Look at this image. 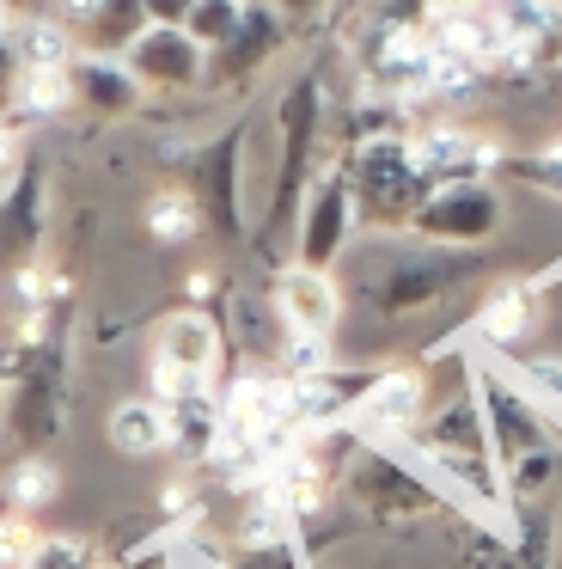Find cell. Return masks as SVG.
I'll return each instance as SVG.
<instances>
[{"label":"cell","instance_id":"6da1fadb","mask_svg":"<svg viewBox=\"0 0 562 569\" xmlns=\"http://www.w3.org/2000/svg\"><path fill=\"white\" fill-rule=\"evenodd\" d=\"M349 288L367 312L379 319H403V312H422L434 300L459 295L483 263L464 246H434L422 233H373L361 246H349Z\"/></svg>","mask_w":562,"mask_h":569},{"label":"cell","instance_id":"7a4b0ae2","mask_svg":"<svg viewBox=\"0 0 562 569\" xmlns=\"http://www.w3.org/2000/svg\"><path fill=\"white\" fill-rule=\"evenodd\" d=\"M275 129H281V153L269 166V197H263V233L257 246L269 258L293 251V227H300V209H305V190L312 178L324 172L318 166V148H324V87L318 74H300L275 104Z\"/></svg>","mask_w":562,"mask_h":569},{"label":"cell","instance_id":"3957f363","mask_svg":"<svg viewBox=\"0 0 562 569\" xmlns=\"http://www.w3.org/2000/svg\"><path fill=\"white\" fill-rule=\"evenodd\" d=\"M403 441H410L440 478L459 483L471 502H483V508L508 502V483H501V459H495V441H489V417H483V405H476V386L428 405V417L415 422Z\"/></svg>","mask_w":562,"mask_h":569},{"label":"cell","instance_id":"277c9868","mask_svg":"<svg viewBox=\"0 0 562 569\" xmlns=\"http://www.w3.org/2000/svg\"><path fill=\"white\" fill-rule=\"evenodd\" d=\"M354 184V209H361V227L373 233H410L415 209L428 202V178L410 153V136L403 129H367L354 136V148L342 153Z\"/></svg>","mask_w":562,"mask_h":569},{"label":"cell","instance_id":"5b68a950","mask_svg":"<svg viewBox=\"0 0 562 569\" xmlns=\"http://www.w3.org/2000/svg\"><path fill=\"white\" fill-rule=\"evenodd\" d=\"M342 490H349V502H354V520H367V527H415V520L440 515L434 483H428L415 466H398V459H391L385 447H373V441L354 447Z\"/></svg>","mask_w":562,"mask_h":569},{"label":"cell","instance_id":"8992f818","mask_svg":"<svg viewBox=\"0 0 562 569\" xmlns=\"http://www.w3.org/2000/svg\"><path fill=\"white\" fill-rule=\"evenodd\" d=\"M227 343L232 337H227V325H220L214 312H202V307L171 312V319L153 331V361H147L153 392L159 398H183V392L214 386L220 361H227Z\"/></svg>","mask_w":562,"mask_h":569},{"label":"cell","instance_id":"52a82bcc","mask_svg":"<svg viewBox=\"0 0 562 569\" xmlns=\"http://www.w3.org/2000/svg\"><path fill=\"white\" fill-rule=\"evenodd\" d=\"M183 184L195 190L214 239H244V190H251V123H227L190 153Z\"/></svg>","mask_w":562,"mask_h":569},{"label":"cell","instance_id":"ba28073f","mask_svg":"<svg viewBox=\"0 0 562 569\" xmlns=\"http://www.w3.org/2000/svg\"><path fill=\"white\" fill-rule=\"evenodd\" d=\"M354 233H361V209H354L349 166L330 160L324 172L312 178V190H305L300 227H293V263H312V270H337V263L349 258Z\"/></svg>","mask_w":562,"mask_h":569},{"label":"cell","instance_id":"9c48e42d","mask_svg":"<svg viewBox=\"0 0 562 569\" xmlns=\"http://www.w3.org/2000/svg\"><path fill=\"white\" fill-rule=\"evenodd\" d=\"M501 221H508V202H501V190L489 184V178H459V184H434L428 190V202L415 209L410 233L434 239V246H489V239L501 233Z\"/></svg>","mask_w":562,"mask_h":569},{"label":"cell","instance_id":"30bf717a","mask_svg":"<svg viewBox=\"0 0 562 569\" xmlns=\"http://www.w3.org/2000/svg\"><path fill=\"white\" fill-rule=\"evenodd\" d=\"M471 386H476V405H483V417H489V441H495L501 471H508L513 459L538 453V447H556L562 441V429L550 422V410L538 405V398H525V386L501 380L495 368H476Z\"/></svg>","mask_w":562,"mask_h":569},{"label":"cell","instance_id":"8fae6325","mask_svg":"<svg viewBox=\"0 0 562 569\" xmlns=\"http://www.w3.org/2000/svg\"><path fill=\"white\" fill-rule=\"evenodd\" d=\"M410 153L415 166H422L428 184H459V178H489L508 166V153L495 148L489 136H476V129L464 123H428L410 136Z\"/></svg>","mask_w":562,"mask_h":569},{"label":"cell","instance_id":"7c38bea8","mask_svg":"<svg viewBox=\"0 0 562 569\" xmlns=\"http://www.w3.org/2000/svg\"><path fill=\"white\" fill-rule=\"evenodd\" d=\"M281 43H288V13H281L275 0H269V7L251 0V7H244V26L232 31L220 50H208V87H239V80L263 74Z\"/></svg>","mask_w":562,"mask_h":569},{"label":"cell","instance_id":"4fadbf2b","mask_svg":"<svg viewBox=\"0 0 562 569\" xmlns=\"http://www.w3.org/2000/svg\"><path fill=\"white\" fill-rule=\"evenodd\" d=\"M129 68L153 92H183L208 87V43L190 38V26H147L129 50Z\"/></svg>","mask_w":562,"mask_h":569},{"label":"cell","instance_id":"5bb4252c","mask_svg":"<svg viewBox=\"0 0 562 569\" xmlns=\"http://www.w3.org/2000/svg\"><path fill=\"white\" fill-rule=\"evenodd\" d=\"M459 569H550V520L544 502L520 508V532H483L476 527L459 551Z\"/></svg>","mask_w":562,"mask_h":569},{"label":"cell","instance_id":"9a60e30c","mask_svg":"<svg viewBox=\"0 0 562 569\" xmlns=\"http://www.w3.org/2000/svg\"><path fill=\"white\" fill-rule=\"evenodd\" d=\"M37 246H43V166L24 160L0 197V270L37 263Z\"/></svg>","mask_w":562,"mask_h":569},{"label":"cell","instance_id":"2e32d148","mask_svg":"<svg viewBox=\"0 0 562 569\" xmlns=\"http://www.w3.org/2000/svg\"><path fill=\"white\" fill-rule=\"evenodd\" d=\"M147 92H153V87L129 68V56H104V50L73 56V99H80V111L129 117V111H141Z\"/></svg>","mask_w":562,"mask_h":569},{"label":"cell","instance_id":"e0dca14e","mask_svg":"<svg viewBox=\"0 0 562 569\" xmlns=\"http://www.w3.org/2000/svg\"><path fill=\"white\" fill-rule=\"evenodd\" d=\"M275 312L288 331H337L342 319V282L312 263H288L275 276Z\"/></svg>","mask_w":562,"mask_h":569},{"label":"cell","instance_id":"ac0fdd59","mask_svg":"<svg viewBox=\"0 0 562 569\" xmlns=\"http://www.w3.org/2000/svg\"><path fill=\"white\" fill-rule=\"evenodd\" d=\"M476 331H483L489 343L501 349V356H513V361H520L525 349L538 343V331H544L538 282H495V288H489V300L476 307Z\"/></svg>","mask_w":562,"mask_h":569},{"label":"cell","instance_id":"d6986e66","mask_svg":"<svg viewBox=\"0 0 562 569\" xmlns=\"http://www.w3.org/2000/svg\"><path fill=\"white\" fill-rule=\"evenodd\" d=\"M428 405L434 398H428V380L415 368H373L361 405H354V422H373L385 435H410L428 417Z\"/></svg>","mask_w":562,"mask_h":569},{"label":"cell","instance_id":"ffe728a7","mask_svg":"<svg viewBox=\"0 0 562 569\" xmlns=\"http://www.w3.org/2000/svg\"><path fill=\"white\" fill-rule=\"evenodd\" d=\"M104 435H110V447H117V453H129V459H153V453H171V447H178V429H171V405H165L159 392L122 398V405L110 410Z\"/></svg>","mask_w":562,"mask_h":569},{"label":"cell","instance_id":"44dd1931","mask_svg":"<svg viewBox=\"0 0 562 569\" xmlns=\"http://www.w3.org/2000/svg\"><path fill=\"white\" fill-rule=\"evenodd\" d=\"M80 111V99H73V62L68 68H24L19 80V99H12V123H49V117H68Z\"/></svg>","mask_w":562,"mask_h":569},{"label":"cell","instance_id":"7402d4cb","mask_svg":"<svg viewBox=\"0 0 562 569\" xmlns=\"http://www.w3.org/2000/svg\"><path fill=\"white\" fill-rule=\"evenodd\" d=\"M147 233L159 239V246H190L195 233H208V214L202 202H195L190 184H165L147 197Z\"/></svg>","mask_w":562,"mask_h":569},{"label":"cell","instance_id":"603a6c76","mask_svg":"<svg viewBox=\"0 0 562 569\" xmlns=\"http://www.w3.org/2000/svg\"><path fill=\"white\" fill-rule=\"evenodd\" d=\"M147 26H153V19H147V0H98L92 19H86L80 31H86V43H92V50L129 56L134 38H141Z\"/></svg>","mask_w":562,"mask_h":569},{"label":"cell","instance_id":"cb8c5ba5","mask_svg":"<svg viewBox=\"0 0 562 569\" xmlns=\"http://www.w3.org/2000/svg\"><path fill=\"white\" fill-rule=\"evenodd\" d=\"M12 43H19V62H24V68H68V62H73L68 19H56V13H24V19H12Z\"/></svg>","mask_w":562,"mask_h":569},{"label":"cell","instance_id":"d4e9b609","mask_svg":"<svg viewBox=\"0 0 562 569\" xmlns=\"http://www.w3.org/2000/svg\"><path fill=\"white\" fill-rule=\"evenodd\" d=\"M56 496H61V471L49 466L43 453L12 459V471H7V502H12V508H24V515H43Z\"/></svg>","mask_w":562,"mask_h":569},{"label":"cell","instance_id":"484cf974","mask_svg":"<svg viewBox=\"0 0 562 569\" xmlns=\"http://www.w3.org/2000/svg\"><path fill=\"white\" fill-rule=\"evenodd\" d=\"M275 368H281V373H324V368H337L330 331H281Z\"/></svg>","mask_w":562,"mask_h":569},{"label":"cell","instance_id":"4316f807","mask_svg":"<svg viewBox=\"0 0 562 569\" xmlns=\"http://www.w3.org/2000/svg\"><path fill=\"white\" fill-rule=\"evenodd\" d=\"M244 7H251V0H195L190 7V38L208 43V50H220V43L244 26Z\"/></svg>","mask_w":562,"mask_h":569},{"label":"cell","instance_id":"83f0119b","mask_svg":"<svg viewBox=\"0 0 562 569\" xmlns=\"http://www.w3.org/2000/svg\"><path fill=\"white\" fill-rule=\"evenodd\" d=\"M501 172L520 178V184H532V190H550V197H562V141H556V148H538V153H513Z\"/></svg>","mask_w":562,"mask_h":569},{"label":"cell","instance_id":"f1b7e54d","mask_svg":"<svg viewBox=\"0 0 562 569\" xmlns=\"http://www.w3.org/2000/svg\"><path fill=\"white\" fill-rule=\"evenodd\" d=\"M220 569H305V551H300V532L281 545H251V551H232L227 545V563Z\"/></svg>","mask_w":562,"mask_h":569},{"label":"cell","instance_id":"f546056e","mask_svg":"<svg viewBox=\"0 0 562 569\" xmlns=\"http://www.w3.org/2000/svg\"><path fill=\"white\" fill-rule=\"evenodd\" d=\"M37 545L43 539H37L31 515H24V508H7V515H0V569H24Z\"/></svg>","mask_w":562,"mask_h":569},{"label":"cell","instance_id":"4dcf8cb0","mask_svg":"<svg viewBox=\"0 0 562 569\" xmlns=\"http://www.w3.org/2000/svg\"><path fill=\"white\" fill-rule=\"evenodd\" d=\"M520 380L532 386L544 405H562V356H556V349H525V356H520Z\"/></svg>","mask_w":562,"mask_h":569},{"label":"cell","instance_id":"1f68e13d","mask_svg":"<svg viewBox=\"0 0 562 569\" xmlns=\"http://www.w3.org/2000/svg\"><path fill=\"white\" fill-rule=\"evenodd\" d=\"M24 569H104V563H98V551L86 539H43Z\"/></svg>","mask_w":562,"mask_h":569},{"label":"cell","instance_id":"d6a6232c","mask_svg":"<svg viewBox=\"0 0 562 569\" xmlns=\"http://www.w3.org/2000/svg\"><path fill=\"white\" fill-rule=\"evenodd\" d=\"M190 7L195 0H147V19L153 26H190Z\"/></svg>","mask_w":562,"mask_h":569},{"label":"cell","instance_id":"836d02e7","mask_svg":"<svg viewBox=\"0 0 562 569\" xmlns=\"http://www.w3.org/2000/svg\"><path fill=\"white\" fill-rule=\"evenodd\" d=\"M159 508H165V515H195V490L190 483H165V490H159Z\"/></svg>","mask_w":562,"mask_h":569},{"label":"cell","instance_id":"e575fe53","mask_svg":"<svg viewBox=\"0 0 562 569\" xmlns=\"http://www.w3.org/2000/svg\"><path fill=\"white\" fill-rule=\"evenodd\" d=\"M275 7H281L288 19H312V13H324L330 0H275Z\"/></svg>","mask_w":562,"mask_h":569},{"label":"cell","instance_id":"d590c367","mask_svg":"<svg viewBox=\"0 0 562 569\" xmlns=\"http://www.w3.org/2000/svg\"><path fill=\"white\" fill-rule=\"evenodd\" d=\"M190 295H195V300H208V295H214V276L195 270V276H190Z\"/></svg>","mask_w":562,"mask_h":569},{"label":"cell","instance_id":"8d00e7d4","mask_svg":"<svg viewBox=\"0 0 562 569\" xmlns=\"http://www.w3.org/2000/svg\"><path fill=\"white\" fill-rule=\"evenodd\" d=\"M440 13H471V7H483V0H434Z\"/></svg>","mask_w":562,"mask_h":569},{"label":"cell","instance_id":"74e56055","mask_svg":"<svg viewBox=\"0 0 562 569\" xmlns=\"http://www.w3.org/2000/svg\"><path fill=\"white\" fill-rule=\"evenodd\" d=\"M0 386H7V361H0Z\"/></svg>","mask_w":562,"mask_h":569},{"label":"cell","instance_id":"f35d334b","mask_svg":"<svg viewBox=\"0 0 562 569\" xmlns=\"http://www.w3.org/2000/svg\"><path fill=\"white\" fill-rule=\"evenodd\" d=\"M190 569H202V563H190Z\"/></svg>","mask_w":562,"mask_h":569}]
</instances>
